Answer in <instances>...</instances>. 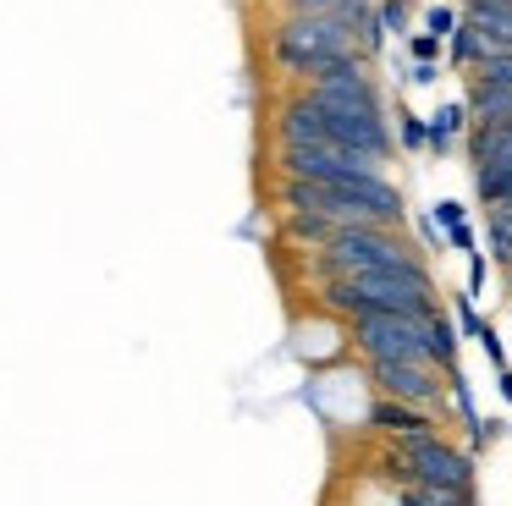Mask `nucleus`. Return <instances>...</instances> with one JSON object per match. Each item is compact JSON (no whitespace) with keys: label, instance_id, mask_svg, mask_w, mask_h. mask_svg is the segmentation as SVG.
I'll use <instances>...</instances> for the list:
<instances>
[{"label":"nucleus","instance_id":"nucleus-27","mask_svg":"<svg viewBox=\"0 0 512 506\" xmlns=\"http://www.w3.org/2000/svg\"><path fill=\"white\" fill-rule=\"evenodd\" d=\"M485 286V253H468V297H479Z\"/></svg>","mask_w":512,"mask_h":506},{"label":"nucleus","instance_id":"nucleus-16","mask_svg":"<svg viewBox=\"0 0 512 506\" xmlns=\"http://www.w3.org/2000/svg\"><path fill=\"white\" fill-rule=\"evenodd\" d=\"M485 242L496 253V264H512V204H496L485 215Z\"/></svg>","mask_w":512,"mask_h":506},{"label":"nucleus","instance_id":"nucleus-17","mask_svg":"<svg viewBox=\"0 0 512 506\" xmlns=\"http://www.w3.org/2000/svg\"><path fill=\"white\" fill-rule=\"evenodd\" d=\"M397 506H474V495L463 490H435V484H408L397 495Z\"/></svg>","mask_w":512,"mask_h":506},{"label":"nucleus","instance_id":"nucleus-22","mask_svg":"<svg viewBox=\"0 0 512 506\" xmlns=\"http://www.w3.org/2000/svg\"><path fill=\"white\" fill-rule=\"evenodd\" d=\"M479 83H501V88H512V50L507 55H490V61L485 66H479Z\"/></svg>","mask_w":512,"mask_h":506},{"label":"nucleus","instance_id":"nucleus-30","mask_svg":"<svg viewBox=\"0 0 512 506\" xmlns=\"http://www.w3.org/2000/svg\"><path fill=\"white\" fill-rule=\"evenodd\" d=\"M496 385H501V396L512 402V369H496Z\"/></svg>","mask_w":512,"mask_h":506},{"label":"nucleus","instance_id":"nucleus-29","mask_svg":"<svg viewBox=\"0 0 512 506\" xmlns=\"http://www.w3.org/2000/svg\"><path fill=\"white\" fill-rule=\"evenodd\" d=\"M435 77H441V72H435V61H419V66H413L408 83H435Z\"/></svg>","mask_w":512,"mask_h":506},{"label":"nucleus","instance_id":"nucleus-12","mask_svg":"<svg viewBox=\"0 0 512 506\" xmlns=\"http://www.w3.org/2000/svg\"><path fill=\"white\" fill-rule=\"evenodd\" d=\"M463 17L479 22L501 50H512V0H463Z\"/></svg>","mask_w":512,"mask_h":506},{"label":"nucleus","instance_id":"nucleus-21","mask_svg":"<svg viewBox=\"0 0 512 506\" xmlns=\"http://www.w3.org/2000/svg\"><path fill=\"white\" fill-rule=\"evenodd\" d=\"M457 28H463V17H457L452 6H430V17H424V33H435V39H452Z\"/></svg>","mask_w":512,"mask_h":506},{"label":"nucleus","instance_id":"nucleus-11","mask_svg":"<svg viewBox=\"0 0 512 506\" xmlns=\"http://www.w3.org/2000/svg\"><path fill=\"white\" fill-rule=\"evenodd\" d=\"M446 50H452V61H457V66H474V72L490 61V55H507L485 28H479V22H468V17H463V28H457L452 39H446Z\"/></svg>","mask_w":512,"mask_h":506},{"label":"nucleus","instance_id":"nucleus-31","mask_svg":"<svg viewBox=\"0 0 512 506\" xmlns=\"http://www.w3.org/2000/svg\"><path fill=\"white\" fill-rule=\"evenodd\" d=\"M507 286H512V264H507Z\"/></svg>","mask_w":512,"mask_h":506},{"label":"nucleus","instance_id":"nucleus-26","mask_svg":"<svg viewBox=\"0 0 512 506\" xmlns=\"http://www.w3.org/2000/svg\"><path fill=\"white\" fill-rule=\"evenodd\" d=\"M441 44L446 39H435V33H413L408 50H413V61H435V55H441Z\"/></svg>","mask_w":512,"mask_h":506},{"label":"nucleus","instance_id":"nucleus-2","mask_svg":"<svg viewBox=\"0 0 512 506\" xmlns=\"http://www.w3.org/2000/svg\"><path fill=\"white\" fill-rule=\"evenodd\" d=\"M270 55H276V66H287L292 77H320L342 61H358L364 44H358V28L342 17H303V11H287V17L270 28Z\"/></svg>","mask_w":512,"mask_h":506},{"label":"nucleus","instance_id":"nucleus-24","mask_svg":"<svg viewBox=\"0 0 512 506\" xmlns=\"http://www.w3.org/2000/svg\"><path fill=\"white\" fill-rule=\"evenodd\" d=\"M479 347H485L490 369H512V363H507V347H501V336H496V325H485V336H479Z\"/></svg>","mask_w":512,"mask_h":506},{"label":"nucleus","instance_id":"nucleus-28","mask_svg":"<svg viewBox=\"0 0 512 506\" xmlns=\"http://www.w3.org/2000/svg\"><path fill=\"white\" fill-rule=\"evenodd\" d=\"M446 242H452V248H457V253H463V259H468V253H474V231H468V226H457V231H446Z\"/></svg>","mask_w":512,"mask_h":506},{"label":"nucleus","instance_id":"nucleus-18","mask_svg":"<svg viewBox=\"0 0 512 506\" xmlns=\"http://www.w3.org/2000/svg\"><path fill=\"white\" fill-rule=\"evenodd\" d=\"M474 193H479V204H485V209L512 204V165H507V171H479L474 176Z\"/></svg>","mask_w":512,"mask_h":506},{"label":"nucleus","instance_id":"nucleus-3","mask_svg":"<svg viewBox=\"0 0 512 506\" xmlns=\"http://www.w3.org/2000/svg\"><path fill=\"white\" fill-rule=\"evenodd\" d=\"M320 253V281H331V275H364V270H408L413 248H402L397 237H391V226H342Z\"/></svg>","mask_w":512,"mask_h":506},{"label":"nucleus","instance_id":"nucleus-14","mask_svg":"<svg viewBox=\"0 0 512 506\" xmlns=\"http://www.w3.org/2000/svg\"><path fill=\"white\" fill-rule=\"evenodd\" d=\"M468 116H474V110H468V99H446V105L430 116V149H435V154L452 149V138L468 127Z\"/></svg>","mask_w":512,"mask_h":506},{"label":"nucleus","instance_id":"nucleus-5","mask_svg":"<svg viewBox=\"0 0 512 506\" xmlns=\"http://www.w3.org/2000/svg\"><path fill=\"white\" fill-rule=\"evenodd\" d=\"M402 462H408V479L413 484H435V490H463L474 495V457L457 446H446L441 435L430 440H397Z\"/></svg>","mask_w":512,"mask_h":506},{"label":"nucleus","instance_id":"nucleus-23","mask_svg":"<svg viewBox=\"0 0 512 506\" xmlns=\"http://www.w3.org/2000/svg\"><path fill=\"white\" fill-rule=\"evenodd\" d=\"M457 330H463V336H474V341L485 336V319L474 314V297H468V292L457 297Z\"/></svg>","mask_w":512,"mask_h":506},{"label":"nucleus","instance_id":"nucleus-9","mask_svg":"<svg viewBox=\"0 0 512 506\" xmlns=\"http://www.w3.org/2000/svg\"><path fill=\"white\" fill-rule=\"evenodd\" d=\"M369 424L375 429H386V435H397V440H430L435 429V418H430V407H413V402H397V396H386V402H375L369 407Z\"/></svg>","mask_w":512,"mask_h":506},{"label":"nucleus","instance_id":"nucleus-15","mask_svg":"<svg viewBox=\"0 0 512 506\" xmlns=\"http://www.w3.org/2000/svg\"><path fill=\"white\" fill-rule=\"evenodd\" d=\"M457 336H463V330L435 308L430 314V358H435V369H457Z\"/></svg>","mask_w":512,"mask_h":506},{"label":"nucleus","instance_id":"nucleus-25","mask_svg":"<svg viewBox=\"0 0 512 506\" xmlns=\"http://www.w3.org/2000/svg\"><path fill=\"white\" fill-rule=\"evenodd\" d=\"M435 226H446V231L468 226V220H463V204H457V198H441V204H435Z\"/></svg>","mask_w":512,"mask_h":506},{"label":"nucleus","instance_id":"nucleus-6","mask_svg":"<svg viewBox=\"0 0 512 506\" xmlns=\"http://www.w3.org/2000/svg\"><path fill=\"white\" fill-rule=\"evenodd\" d=\"M386 160H369V154L336 149V143H320V149H281V171L292 182H358V176H380Z\"/></svg>","mask_w":512,"mask_h":506},{"label":"nucleus","instance_id":"nucleus-20","mask_svg":"<svg viewBox=\"0 0 512 506\" xmlns=\"http://www.w3.org/2000/svg\"><path fill=\"white\" fill-rule=\"evenodd\" d=\"M413 22V0H380V28L386 33H408Z\"/></svg>","mask_w":512,"mask_h":506},{"label":"nucleus","instance_id":"nucleus-10","mask_svg":"<svg viewBox=\"0 0 512 506\" xmlns=\"http://www.w3.org/2000/svg\"><path fill=\"white\" fill-rule=\"evenodd\" d=\"M468 160L479 171H507L512 165V121H474L468 132Z\"/></svg>","mask_w":512,"mask_h":506},{"label":"nucleus","instance_id":"nucleus-19","mask_svg":"<svg viewBox=\"0 0 512 506\" xmlns=\"http://www.w3.org/2000/svg\"><path fill=\"white\" fill-rule=\"evenodd\" d=\"M397 143L402 149H430V121H419L413 110H402L397 116Z\"/></svg>","mask_w":512,"mask_h":506},{"label":"nucleus","instance_id":"nucleus-1","mask_svg":"<svg viewBox=\"0 0 512 506\" xmlns=\"http://www.w3.org/2000/svg\"><path fill=\"white\" fill-rule=\"evenodd\" d=\"M325 308L347 319H364V314H419L430 319L435 308V281L424 264H408V270H364V275H331L320 281Z\"/></svg>","mask_w":512,"mask_h":506},{"label":"nucleus","instance_id":"nucleus-4","mask_svg":"<svg viewBox=\"0 0 512 506\" xmlns=\"http://www.w3.org/2000/svg\"><path fill=\"white\" fill-rule=\"evenodd\" d=\"M353 341L369 363H435L430 319L419 314H364L353 319Z\"/></svg>","mask_w":512,"mask_h":506},{"label":"nucleus","instance_id":"nucleus-7","mask_svg":"<svg viewBox=\"0 0 512 506\" xmlns=\"http://www.w3.org/2000/svg\"><path fill=\"white\" fill-rule=\"evenodd\" d=\"M309 99H314V105H353V110H380V94H375V83H369V66H364V55H358V61H342V66H331V72H320V77H309Z\"/></svg>","mask_w":512,"mask_h":506},{"label":"nucleus","instance_id":"nucleus-8","mask_svg":"<svg viewBox=\"0 0 512 506\" xmlns=\"http://www.w3.org/2000/svg\"><path fill=\"white\" fill-rule=\"evenodd\" d=\"M369 374H375V385L386 396L413 402V407H435V402H441V391H446L435 363H369Z\"/></svg>","mask_w":512,"mask_h":506},{"label":"nucleus","instance_id":"nucleus-13","mask_svg":"<svg viewBox=\"0 0 512 506\" xmlns=\"http://www.w3.org/2000/svg\"><path fill=\"white\" fill-rule=\"evenodd\" d=\"M468 110H474V121H512V88L501 83H479L468 88Z\"/></svg>","mask_w":512,"mask_h":506}]
</instances>
